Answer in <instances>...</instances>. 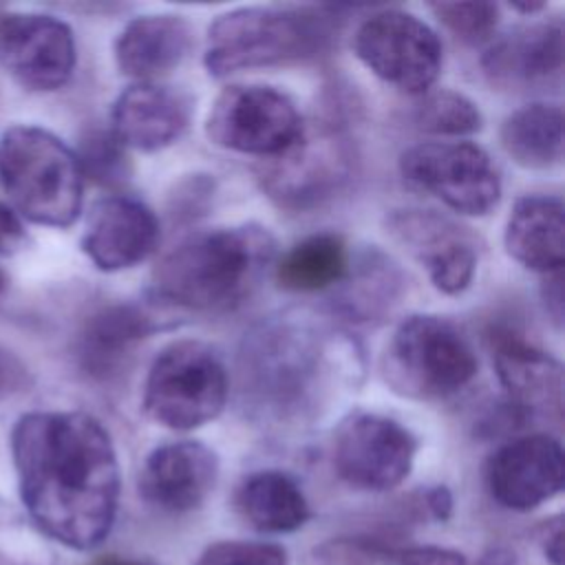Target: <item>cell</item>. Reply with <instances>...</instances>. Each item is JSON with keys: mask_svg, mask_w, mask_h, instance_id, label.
Returning <instances> with one entry per match:
<instances>
[{"mask_svg": "<svg viewBox=\"0 0 565 565\" xmlns=\"http://www.w3.org/2000/svg\"><path fill=\"white\" fill-rule=\"evenodd\" d=\"M24 510L51 541L88 552L113 530L119 461L108 430L79 411H35L11 430Z\"/></svg>", "mask_w": 565, "mask_h": 565, "instance_id": "cell-1", "label": "cell"}, {"mask_svg": "<svg viewBox=\"0 0 565 565\" xmlns=\"http://www.w3.org/2000/svg\"><path fill=\"white\" fill-rule=\"evenodd\" d=\"M313 565H397V547L369 536H338L313 547Z\"/></svg>", "mask_w": 565, "mask_h": 565, "instance_id": "cell-28", "label": "cell"}, {"mask_svg": "<svg viewBox=\"0 0 565 565\" xmlns=\"http://www.w3.org/2000/svg\"><path fill=\"white\" fill-rule=\"evenodd\" d=\"M430 9L448 31L468 44L488 40L499 24V7L494 2H435Z\"/></svg>", "mask_w": 565, "mask_h": 565, "instance_id": "cell-29", "label": "cell"}, {"mask_svg": "<svg viewBox=\"0 0 565 565\" xmlns=\"http://www.w3.org/2000/svg\"><path fill=\"white\" fill-rule=\"evenodd\" d=\"M494 369L508 391L510 404L519 411L561 415L563 366L550 353L512 335L497 338Z\"/></svg>", "mask_w": 565, "mask_h": 565, "instance_id": "cell-20", "label": "cell"}, {"mask_svg": "<svg viewBox=\"0 0 565 565\" xmlns=\"http://www.w3.org/2000/svg\"><path fill=\"white\" fill-rule=\"evenodd\" d=\"M399 172L408 183L468 216L488 214L501 196L492 157L472 141L417 143L402 152Z\"/></svg>", "mask_w": 565, "mask_h": 565, "instance_id": "cell-8", "label": "cell"}, {"mask_svg": "<svg viewBox=\"0 0 565 565\" xmlns=\"http://www.w3.org/2000/svg\"><path fill=\"white\" fill-rule=\"evenodd\" d=\"M192 46V29L181 15L154 13L130 20L115 40V60L124 75L154 82L177 68Z\"/></svg>", "mask_w": 565, "mask_h": 565, "instance_id": "cell-21", "label": "cell"}, {"mask_svg": "<svg viewBox=\"0 0 565 565\" xmlns=\"http://www.w3.org/2000/svg\"><path fill=\"white\" fill-rule=\"evenodd\" d=\"M561 271H552L547 274V285H545V302H547V309L552 311L554 320L561 322L563 318V285H561Z\"/></svg>", "mask_w": 565, "mask_h": 565, "instance_id": "cell-36", "label": "cell"}, {"mask_svg": "<svg viewBox=\"0 0 565 565\" xmlns=\"http://www.w3.org/2000/svg\"><path fill=\"white\" fill-rule=\"evenodd\" d=\"M90 565H152V563L141 561V558H128V556H115V554H110V556L97 558V561L90 563Z\"/></svg>", "mask_w": 565, "mask_h": 565, "instance_id": "cell-38", "label": "cell"}, {"mask_svg": "<svg viewBox=\"0 0 565 565\" xmlns=\"http://www.w3.org/2000/svg\"><path fill=\"white\" fill-rule=\"evenodd\" d=\"M353 51L380 79L413 95L435 84L444 62L439 35L424 20L399 9L366 18L353 35Z\"/></svg>", "mask_w": 565, "mask_h": 565, "instance_id": "cell-9", "label": "cell"}, {"mask_svg": "<svg viewBox=\"0 0 565 565\" xmlns=\"http://www.w3.org/2000/svg\"><path fill=\"white\" fill-rule=\"evenodd\" d=\"M426 510H428L435 519H439V521L448 519V514H450V510H452L450 492H448L446 488H433V490H428V492H426Z\"/></svg>", "mask_w": 565, "mask_h": 565, "instance_id": "cell-37", "label": "cell"}, {"mask_svg": "<svg viewBox=\"0 0 565 565\" xmlns=\"http://www.w3.org/2000/svg\"><path fill=\"white\" fill-rule=\"evenodd\" d=\"M565 527H563V516H552L545 519L539 530H536V543L550 565H563L565 561Z\"/></svg>", "mask_w": 565, "mask_h": 565, "instance_id": "cell-33", "label": "cell"}, {"mask_svg": "<svg viewBox=\"0 0 565 565\" xmlns=\"http://www.w3.org/2000/svg\"><path fill=\"white\" fill-rule=\"evenodd\" d=\"M159 243V221L141 201L113 194L88 214L82 249L102 271H119L146 260Z\"/></svg>", "mask_w": 565, "mask_h": 565, "instance_id": "cell-17", "label": "cell"}, {"mask_svg": "<svg viewBox=\"0 0 565 565\" xmlns=\"http://www.w3.org/2000/svg\"><path fill=\"white\" fill-rule=\"evenodd\" d=\"M0 188L29 221L68 227L82 210L84 172L77 154L53 132L11 126L0 137Z\"/></svg>", "mask_w": 565, "mask_h": 565, "instance_id": "cell-4", "label": "cell"}, {"mask_svg": "<svg viewBox=\"0 0 565 565\" xmlns=\"http://www.w3.org/2000/svg\"><path fill=\"white\" fill-rule=\"evenodd\" d=\"M417 124L433 135H472L481 128L479 108L461 93L437 90L424 99L417 110Z\"/></svg>", "mask_w": 565, "mask_h": 565, "instance_id": "cell-27", "label": "cell"}, {"mask_svg": "<svg viewBox=\"0 0 565 565\" xmlns=\"http://www.w3.org/2000/svg\"><path fill=\"white\" fill-rule=\"evenodd\" d=\"M190 99L157 82L128 86L113 104V135L141 152H154L177 141L190 121Z\"/></svg>", "mask_w": 565, "mask_h": 565, "instance_id": "cell-18", "label": "cell"}, {"mask_svg": "<svg viewBox=\"0 0 565 565\" xmlns=\"http://www.w3.org/2000/svg\"><path fill=\"white\" fill-rule=\"evenodd\" d=\"M329 24L309 9L243 7L218 15L207 29L203 62L214 77L316 55L327 46Z\"/></svg>", "mask_w": 565, "mask_h": 565, "instance_id": "cell-5", "label": "cell"}, {"mask_svg": "<svg viewBox=\"0 0 565 565\" xmlns=\"http://www.w3.org/2000/svg\"><path fill=\"white\" fill-rule=\"evenodd\" d=\"M388 234L428 271L444 294H461L477 271L472 236L448 216L430 210H395L386 218Z\"/></svg>", "mask_w": 565, "mask_h": 565, "instance_id": "cell-15", "label": "cell"}, {"mask_svg": "<svg viewBox=\"0 0 565 565\" xmlns=\"http://www.w3.org/2000/svg\"><path fill=\"white\" fill-rule=\"evenodd\" d=\"M351 254L340 234L320 232L302 238L276 263V280L287 291L329 289L349 276Z\"/></svg>", "mask_w": 565, "mask_h": 565, "instance_id": "cell-25", "label": "cell"}, {"mask_svg": "<svg viewBox=\"0 0 565 565\" xmlns=\"http://www.w3.org/2000/svg\"><path fill=\"white\" fill-rule=\"evenodd\" d=\"M236 510L247 525L265 534L294 532L309 519L305 492L280 470H260L245 477L236 490Z\"/></svg>", "mask_w": 565, "mask_h": 565, "instance_id": "cell-23", "label": "cell"}, {"mask_svg": "<svg viewBox=\"0 0 565 565\" xmlns=\"http://www.w3.org/2000/svg\"><path fill=\"white\" fill-rule=\"evenodd\" d=\"M0 62L22 86L55 90L75 68L73 31L53 15H0Z\"/></svg>", "mask_w": 565, "mask_h": 565, "instance_id": "cell-14", "label": "cell"}, {"mask_svg": "<svg viewBox=\"0 0 565 565\" xmlns=\"http://www.w3.org/2000/svg\"><path fill=\"white\" fill-rule=\"evenodd\" d=\"M194 565H289L285 547L267 541H216Z\"/></svg>", "mask_w": 565, "mask_h": 565, "instance_id": "cell-30", "label": "cell"}, {"mask_svg": "<svg viewBox=\"0 0 565 565\" xmlns=\"http://www.w3.org/2000/svg\"><path fill=\"white\" fill-rule=\"evenodd\" d=\"M26 234H24V227L20 223V218L15 216V212L4 205L0 201V254L7 256V254H13L15 249L22 247Z\"/></svg>", "mask_w": 565, "mask_h": 565, "instance_id": "cell-34", "label": "cell"}, {"mask_svg": "<svg viewBox=\"0 0 565 565\" xmlns=\"http://www.w3.org/2000/svg\"><path fill=\"white\" fill-rule=\"evenodd\" d=\"M505 252L527 269L552 274L565 263V205L561 196L527 194L516 199L505 234Z\"/></svg>", "mask_w": 565, "mask_h": 565, "instance_id": "cell-22", "label": "cell"}, {"mask_svg": "<svg viewBox=\"0 0 565 565\" xmlns=\"http://www.w3.org/2000/svg\"><path fill=\"white\" fill-rule=\"evenodd\" d=\"M218 459L201 441L183 439L154 448L139 472V494L146 503L183 514L203 505L216 486Z\"/></svg>", "mask_w": 565, "mask_h": 565, "instance_id": "cell-16", "label": "cell"}, {"mask_svg": "<svg viewBox=\"0 0 565 565\" xmlns=\"http://www.w3.org/2000/svg\"><path fill=\"white\" fill-rule=\"evenodd\" d=\"M274 256L276 241L260 225L196 232L163 256L152 289L177 307L230 309L256 287Z\"/></svg>", "mask_w": 565, "mask_h": 565, "instance_id": "cell-3", "label": "cell"}, {"mask_svg": "<svg viewBox=\"0 0 565 565\" xmlns=\"http://www.w3.org/2000/svg\"><path fill=\"white\" fill-rule=\"evenodd\" d=\"M397 565H468L466 556L450 547L413 545L397 547Z\"/></svg>", "mask_w": 565, "mask_h": 565, "instance_id": "cell-32", "label": "cell"}, {"mask_svg": "<svg viewBox=\"0 0 565 565\" xmlns=\"http://www.w3.org/2000/svg\"><path fill=\"white\" fill-rule=\"evenodd\" d=\"M0 565H13V563H11V561H7V558L0 554Z\"/></svg>", "mask_w": 565, "mask_h": 565, "instance_id": "cell-40", "label": "cell"}, {"mask_svg": "<svg viewBox=\"0 0 565 565\" xmlns=\"http://www.w3.org/2000/svg\"><path fill=\"white\" fill-rule=\"evenodd\" d=\"M227 393L230 377L218 353L199 340H177L148 371L143 411L159 426L192 430L218 417Z\"/></svg>", "mask_w": 565, "mask_h": 565, "instance_id": "cell-7", "label": "cell"}, {"mask_svg": "<svg viewBox=\"0 0 565 565\" xmlns=\"http://www.w3.org/2000/svg\"><path fill=\"white\" fill-rule=\"evenodd\" d=\"M565 455L556 437L532 433L514 437L486 463V486L492 499L516 512H527L563 490Z\"/></svg>", "mask_w": 565, "mask_h": 565, "instance_id": "cell-13", "label": "cell"}, {"mask_svg": "<svg viewBox=\"0 0 565 565\" xmlns=\"http://www.w3.org/2000/svg\"><path fill=\"white\" fill-rule=\"evenodd\" d=\"M24 382H26L24 366L9 351L0 349V395L20 391Z\"/></svg>", "mask_w": 565, "mask_h": 565, "instance_id": "cell-35", "label": "cell"}, {"mask_svg": "<svg viewBox=\"0 0 565 565\" xmlns=\"http://www.w3.org/2000/svg\"><path fill=\"white\" fill-rule=\"evenodd\" d=\"M302 128L296 104L285 93L258 84L225 88L205 121V135L214 146L263 159L285 152Z\"/></svg>", "mask_w": 565, "mask_h": 565, "instance_id": "cell-10", "label": "cell"}, {"mask_svg": "<svg viewBox=\"0 0 565 565\" xmlns=\"http://www.w3.org/2000/svg\"><path fill=\"white\" fill-rule=\"evenodd\" d=\"M150 318L130 305H117L93 316L79 335V364L93 377L113 375L130 351L152 333Z\"/></svg>", "mask_w": 565, "mask_h": 565, "instance_id": "cell-24", "label": "cell"}, {"mask_svg": "<svg viewBox=\"0 0 565 565\" xmlns=\"http://www.w3.org/2000/svg\"><path fill=\"white\" fill-rule=\"evenodd\" d=\"M82 172L99 183H117L126 179V154L124 143L113 132H90L82 143L77 157Z\"/></svg>", "mask_w": 565, "mask_h": 565, "instance_id": "cell-31", "label": "cell"}, {"mask_svg": "<svg viewBox=\"0 0 565 565\" xmlns=\"http://www.w3.org/2000/svg\"><path fill=\"white\" fill-rule=\"evenodd\" d=\"M479 360L457 324L439 316H408L393 331L382 373L386 384L411 399H444L466 388Z\"/></svg>", "mask_w": 565, "mask_h": 565, "instance_id": "cell-6", "label": "cell"}, {"mask_svg": "<svg viewBox=\"0 0 565 565\" xmlns=\"http://www.w3.org/2000/svg\"><path fill=\"white\" fill-rule=\"evenodd\" d=\"M4 285H7V276H4V271L0 269V294H2V289H4Z\"/></svg>", "mask_w": 565, "mask_h": 565, "instance_id": "cell-39", "label": "cell"}, {"mask_svg": "<svg viewBox=\"0 0 565 565\" xmlns=\"http://www.w3.org/2000/svg\"><path fill=\"white\" fill-rule=\"evenodd\" d=\"M351 159V146L335 128H302L300 137L263 168V188L285 207H311L342 188Z\"/></svg>", "mask_w": 565, "mask_h": 565, "instance_id": "cell-12", "label": "cell"}, {"mask_svg": "<svg viewBox=\"0 0 565 565\" xmlns=\"http://www.w3.org/2000/svg\"><path fill=\"white\" fill-rule=\"evenodd\" d=\"M563 55V24L547 20L514 29L497 40L483 57V71L492 84L527 88L558 77Z\"/></svg>", "mask_w": 565, "mask_h": 565, "instance_id": "cell-19", "label": "cell"}, {"mask_svg": "<svg viewBox=\"0 0 565 565\" xmlns=\"http://www.w3.org/2000/svg\"><path fill=\"white\" fill-rule=\"evenodd\" d=\"M563 143V110L554 104H527L501 126L503 150L523 168L545 170L561 163Z\"/></svg>", "mask_w": 565, "mask_h": 565, "instance_id": "cell-26", "label": "cell"}, {"mask_svg": "<svg viewBox=\"0 0 565 565\" xmlns=\"http://www.w3.org/2000/svg\"><path fill=\"white\" fill-rule=\"evenodd\" d=\"M417 455L415 435L397 419L377 413H351L335 430L333 466L344 483L364 492L399 486Z\"/></svg>", "mask_w": 565, "mask_h": 565, "instance_id": "cell-11", "label": "cell"}, {"mask_svg": "<svg viewBox=\"0 0 565 565\" xmlns=\"http://www.w3.org/2000/svg\"><path fill=\"white\" fill-rule=\"evenodd\" d=\"M355 371L351 340L305 311L269 316L245 333L238 355L245 408L280 426L311 422Z\"/></svg>", "mask_w": 565, "mask_h": 565, "instance_id": "cell-2", "label": "cell"}]
</instances>
